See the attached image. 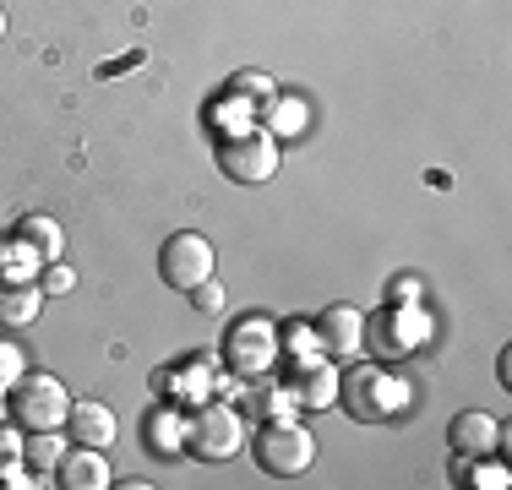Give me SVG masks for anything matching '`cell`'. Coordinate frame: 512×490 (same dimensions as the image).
<instances>
[{"instance_id": "6da1fadb", "label": "cell", "mask_w": 512, "mask_h": 490, "mask_svg": "<svg viewBox=\"0 0 512 490\" xmlns=\"http://www.w3.org/2000/svg\"><path fill=\"white\" fill-rule=\"evenodd\" d=\"M338 403L360 425H387L414 409V382L382 360H365V365H349V376H338Z\"/></svg>"}, {"instance_id": "7a4b0ae2", "label": "cell", "mask_w": 512, "mask_h": 490, "mask_svg": "<svg viewBox=\"0 0 512 490\" xmlns=\"http://www.w3.org/2000/svg\"><path fill=\"white\" fill-rule=\"evenodd\" d=\"M425 338H431V311H425V300H409V305L387 300L376 316H365V354H376L382 365L420 354Z\"/></svg>"}, {"instance_id": "3957f363", "label": "cell", "mask_w": 512, "mask_h": 490, "mask_svg": "<svg viewBox=\"0 0 512 490\" xmlns=\"http://www.w3.org/2000/svg\"><path fill=\"white\" fill-rule=\"evenodd\" d=\"M71 392L60 376H39V371H22L17 382L6 387V414L11 425L22 431H66V414H71Z\"/></svg>"}, {"instance_id": "277c9868", "label": "cell", "mask_w": 512, "mask_h": 490, "mask_svg": "<svg viewBox=\"0 0 512 490\" xmlns=\"http://www.w3.org/2000/svg\"><path fill=\"white\" fill-rule=\"evenodd\" d=\"M240 447H246V420L229 403L207 398L186 414V452L197 463H229Z\"/></svg>"}, {"instance_id": "5b68a950", "label": "cell", "mask_w": 512, "mask_h": 490, "mask_svg": "<svg viewBox=\"0 0 512 490\" xmlns=\"http://www.w3.org/2000/svg\"><path fill=\"white\" fill-rule=\"evenodd\" d=\"M278 164H284V147H278V137L262 126L229 131V137L218 142V169H224L235 186H267V180L278 175Z\"/></svg>"}, {"instance_id": "8992f818", "label": "cell", "mask_w": 512, "mask_h": 490, "mask_svg": "<svg viewBox=\"0 0 512 490\" xmlns=\"http://www.w3.org/2000/svg\"><path fill=\"white\" fill-rule=\"evenodd\" d=\"M256 463H262V474H273V480H295V474H306L316 463V436L295 420V414H289V420H267L262 436H256Z\"/></svg>"}, {"instance_id": "52a82bcc", "label": "cell", "mask_w": 512, "mask_h": 490, "mask_svg": "<svg viewBox=\"0 0 512 490\" xmlns=\"http://www.w3.org/2000/svg\"><path fill=\"white\" fill-rule=\"evenodd\" d=\"M218 273V256H213V240L197 235V229H180V235L164 240V251H158V278H164L169 289L191 294L197 284Z\"/></svg>"}, {"instance_id": "ba28073f", "label": "cell", "mask_w": 512, "mask_h": 490, "mask_svg": "<svg viewBox=\"0 0 512 490\" xmlns=\"http://www.w3.org/2000/svg\"><path fill=\"white\" fill-rule=\"evenodd\" d=\"M278 360H284V354H278V322H267V316H246V322H235V333H229V343H224V365H229V371L246 376V382H256V376H267Z\"/></svg>"}, {"instance_id": "9c48e42d", "label": "cell", "mask_w": 512, "mask_h": 490, "mask_svg": "<svg viewBox=\"0 0 512 490\" xmlns=\"http://www.w3.org/2000/svg\"><path fill=\"white\" fill-rule=\"evenodd\" d=\"M316 343H322V354L338 365L360 360L365 354V316L355 305H327V311L316 316Z\"/></svg>"}, {"instance_id": "30bf717a", "label": "cell", "mask_w": 512, "mask_h": 490, "mask_svg": "<svg viewBox=\"0 0 512 490\" xmlns=\"http://www.w3.org/2000/svg\"><path fill=\"white\" fill-rule=\"evenodd\" d=\"M338 376L344 365L316 354V360H295V376H289V392H295L300 409H333L338 403Z\"/></svg>"}, {"instance_id": "8fae6325", "label": "cell", "mask_w": 512, "mask_h": 490, "mask_svg": "<svg viewBox=\"0 0 512 490\" xmlns=\"http://www.w3.org/2000/svg\"><path fill=\"white\" fill-rule=\"evenodd\" d=\"M55 485L60 490H109V485H115V469H109L104 447H82V441H77V447L60 452Z\"/></svg>"}, {"instance_id": "7c38bea8", "label": "cell", "mask_w": 512, "mask_h": 490, "mask_svg": "<svg viewBox=\"0 0 512 490\" xmlns=\"http://www.w3.org/2000/svg\"><path fill=\"white\" fill-rule=\"evenodd\" d=\"M447 441H453V452L485 458V452L507 447V425L491 420V414H480V409H463V414H453V425H447Z\"/></svg>"}, {"instance_id": "4fadbf2b", "label": "cell", "mask_w": 512, "mask_h": 490, "mask_svg": "<svg viewBox=\"0 0 512 490\" xmlns=\"http://www.w3.org/2000/svg\"><path fill=\"white\" fill-rule=\"evenodd\" d=\"M66 436H77L82 447H109V441L120 436V420H115L109 403L77 398V403H71V414H66Z\"/></svg>"}, {"instance_id": "5bb4252c", "label": "cell", "mask_w": 512, "mask_h": 490, "mask_svg": "<svg viewBox=\"0 0 512 490\" xmlns=\"http://www.w3.org/2000/svg\"><path fill=\"white\" fill-rule=\"evenodd\" d=\"M44 316L39 278H0V327H33Z\"/></svg>"}, {"instance_id": "9a60e30c", "label": "cell", "mask_w": 512, "mask_h": 490, "mask_svg": "<svg viewBox=\"0 0 512 490\" xmlns=\"http://www.w3.org/2000/svg\"><path fill=\"white\" fill-rule=\"evenodd\" d=\"M256 126H262V131H273L278 142H284V137H306V126H311V104H306L300 93H284V88H278V93L262 104Z\"/></svg>"}, {"instance_id": "2e32d148", "label": "cell", "mask_w": 512, "mask_h": 490, "mask_svg": "<svg viewBox=\"0 0 512 490\" xmlns=\"http://www.w3.org/2000/svg\"><path fill=\"white\" fill-rule=\"evenodd\" d=\"M142 431H148V447L158 452V458H175V452H186V414H180L175 403L153 409Z\"/></svg>"}, {"instance_id": "e0dca14e", "label": "cell", "mask_w": 512, "mask_h": 490, "mask_svg": "<svg viewBox=\"0 0 512 490\" xmlns=\"http://www.w3.org/2000/svg\"><path fill=\"white\" fill-rule=\"evenodd\" d=\"M453 480L458 485H474V490H507L512 474H507V463H491V452H485V458L458 452V458H453Z\"/></svg>"}, {"instance_id": "ac0fdd59", "label": "cell", "mask_w": 512, "mask_h": 490, "mask_svg": "<svg viewBox=\"0 0 512 490\" xmlns=\"http://www.w3.org/2000/svg\"><path fill=\"white\" fill-rule=\"evenodd\" d=\"M17 235L28 240L33 251L44 256V262H60V256H66V235H60V224H55L50 213H28V218L17 224Z\"/></svg>"}, {"instance_id": "d6986e66", "label": "cell", "mask_w": 512, "mask_h": 490, "mask_svg": "<svg viewBox=\"0 0 512 490\" xmlns=\"http://www.w3.org/2000/svg\"><path fill=\"white\" fill-rule=\"evenodd\" d=\"M278 354H284L289 365H295V360H316V354H322V343H316V322H306V316L278 322Z\"/></svg>"}, {"instance_id": "ffe728a7", "label": "cell", "mask_w": 512, "mask_h": 490, "mask_svg": "<svg viewBox=\"0 0 512 490\" xmlns=\"http://www.w3.org/2000/svg\"><path fill=\"white\" fill-rule=\"evenodd\" d=\"M39 273H44V256L11 229V235L0 240V278H39Z\"/></svg>"}, {"instance_id": "44dd1931", "label": "cell", "mask_w": 512, "mask_h": 490, "mask_svg": "<svg viewBox=\"0 0 512 490\" xmlns=\"http://www.w3.org/2000/svg\"><path fill=\"white\" fill-rule=\"evenodd\" d=\"M60 452H66V441H60V431H22V463L39 474H55Z\"/></svg>"}, {"instance_id": "7402d4cb", "label": "cell", "mask_w": 512, "mask_h": 490, "mask_svg": "<svg viewBox=\"0 0 512 490\" xmlns=\"http://www.w3.org/2000/svg\"><path fill=\"white\" fill-rule=\"evenodd\" d=\"M229 98H240V104H251L256 115H262V104L267 98L278 93V82L267 77V71H235V77H229V88H224Z\"/></svg>"}, {"instance_id": "603a6c76", "label": "cell", "mask_w": 512, "mask_h": 490, "mask_svg": "<svg viewBox=\"0 0 512 490\" xmlns=\"http://www.w3.org/2000/svg\"><path fill=\"white\" fill-rule=\"evenodd\" d=\"M11 469H22V425L0 420V480H6Z\"/></svg>"}, {"instance_id": "cb8c5ba5", "label": "cell", "mask_w": 512, "mask_h": 490, "mask_svg": "<svg viewBox=\"0 0 512 490\" xmlns=\"http://www.w3.org/2000/svg\"><path fill=\"white\" fill-rule=\"evenodd\" d=\"M39 289H44V300H60V294H71V289H77V273H71L66 262H44Z\"/></svg>"}, {"instance_id": "d4e9b609", "label": "cell", "mask_w": 512, "mask_h": 490, "mask_svg": "<svg viewBox=\"0 0 512 490\" xmlns=\"http://www.w3.org/2000/svg\"><path fill=\"white\" fill-rule=\"evenodd\" d=\"M191 305H197L202 316H224V311H229V294H224V284H218V278H207V284L191 289Z\"/></svg>"}, {"instance_id": "484cf974", "label": "cell", "mask_w": 512, "mask_h": 490, "mask_svg": "<svg viewBox=\"0 0 512 490\" xmlns=\"http://www.w3.org/2000/svg\"><path fill=\"white\" fill-rule=\"evenodd\" d=\"M22 371H28V360H22V349H17L11 338H0V387H11Z\"/></svg>"}, {"instance_id": "4316f807", "label": "cell", "mask_w": 512, "mask_h": 490, "mask_svg": "<svg viewBox=\"0 0 512 490\" xmlns=\"http://www.w3.org/2000/svg\"><path fill=\"white\" fill-rule=\"evenodd\" d=\"M387 300H398V305H409V300H425V284L414 273H398L393 284H387Z\"/></svg>"}, {"instance_id": "83f0119b", "label": "cell", "mask_w": 512, "mask_h": 490, "mask_svg": "<svg viewBox=\"0 0 512 490\" xmlns=\"http://www.w3.org/2000/svg\"><path fill=\"white\" fill-rule=\"evenodd\" d=\"M0 39H6V6H0Z\"/></svg>"}]
</instances>
